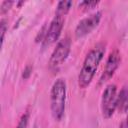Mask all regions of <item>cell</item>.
<instances>
[{
    "label": "cell",
    "instance_id": "6da1fadb",
    "mask_svg": "<svg viewBox=\"0 0 128 128\" xmlns=\"http://www.w3.org/2000/svg\"><path fill=\"white\" fill-rule=\"evenodd\" d=\"M104 53H105V45L98 44L93 49H91L89 53L86 55L78 76V85L80 86V88L84 89L87 86H89L104 56Z\"/></svg>",
    "mask_w": 128,
    "mask_h": 128
},
{
    "label": "cell",
    "instance_id": "7a4b0ae2",
    "mask_svg": "<svg viewBox=\"0 0 128 128\" xmlns=\"http://www.w3.org/2000/svg\"><path fill=\"white\" fill-rule=\"evenodd\" d=\"M66 102V83L63 79H57L50 93V107L53 118L56 121H60L64 116Z\"/></svg>",
    "mask_w": 128,
    "mask_h": 128
},
{
    "label": "cell",
    "instance_id": "3957f363",
    "mask_svg": "<svg viewBox=\"0 0 128 128\" xmlns=\"http://www.w3.org/2000/svg\"><path fill=\"white\" fill-rule=\"evenodd\" d=\"M117 109V87L109 84L103 91L101 98V110L104 118H110Z\"/></svg>",
    "mask_w": 128,
    "mask_h": 128
},
{
    "label": "cell",
    "instance_id": "277c9868",
    "mask_svg": "<svg viewBox=\"0 0 128 128\" xmlns=\"http://www.w3.org/2000/svg\"><path fill=\"white\" fill-rule=\"evenodd\" d=\"M70 48H71V42L68 37L63 38L58 42L49 60V68L51 70L55 71L59 69V67L67 59L70 53Z\"/></svg>",
    "mask_w": 128,
    "mask_h": 128
},
{
    "label": "cell",
    "instance_id": "5b68a950",
    "mask_svg": "<svg viewBox=\"0 0 128 128\" xmlns=\"http://www.w3.org/2000/svg\"><path fill=\"white\" fill-rule=\"evenodd\" d=\"M63 25H64V17L55 15V17L53 18V20L49 25V28L45 32V36L43 38L44 46H50L58 40L62 31Z\"/></svg>",
    "mask_w": 128,
    "mask_h": 128
},
{
    "label": "cell",
    "instance_id": "8992f818",
    "mask_svg": "<svg viewBox=\"0 0 128 128\" xmlns=\"http://www.w3.org/2000/svg\"><path fill=\"white\" fill-rule=\"evenodd\" d=\"M101 19V13L100 12H96L92 15H90L87 18L82 19L78 25L76 26L75 29V35L77 38H82L86 35H88L89 33H91L99 24Z\"/></svg>",
    "mask_w": 128,
    "mask_h": 128
},
{
    "label": "cell",
    "instance_id": "52a82bcc",
    "mask_svg": "<svg viewBox=\"0 0 128 128\" xmlns=\"http://www.w3.org/2000/svg\"><path fill=\"white\" fill-rule=\"evenodd\" d=\"M120 60H121L120 54L118 53L117 50H115L109 54L108 59H107L106 64H105V67H104V70H103V73L101 75L99 84L105 83L114 75L115 71L117 70V68L120 64Z\"/></svg>",
    "mask_w": 128,
    "mask_h": 128
},
{
    "label": "cell",
    "instance_id": "ba28073f",
    "mask_svg": "<svg viewBox=\"0 0 128 128\" xmlns=\"http://www.w3.org/2000/svg\"><path fill=\"white\" fill-rule=\"evenodd\" d=\"M117 109L121 113L128 112V87H123L117 95Z\"/></svg>",
    "mask_w": 128,
    "mask_h": 128
},
{
    "label": "cell",
    "instance_id": "9c48e42d",
    "mask_svg": "<svg viewBox=\"0 0 128 128\" xmlns=\"http://www.w3.org/2000/svg\"><path fill=\"white\" fill-rule=\"evenodd\" d=\"M71 6H72V0H60L56 8V15L65 17V15L69 12Z\"/></svg>",
    "mask_w": 128,
    "mask_h": 128
},
{
    "label": "cell",
    "instance_id": "30bf717a",
    "mask_svg": "<svg viewBox=\"0 0 128 128\" xmlns=\"http://www.w3.org/2000/svg\"><path fill=\"white\" fill-rule=\"evenodd\" d=\"M99 1L100 0H80L79 6L84 10H88L94 8L99 3Z\"/></svg>",
    "mask_w": 128,
    "mask_h": 128
},
{
    "label": "cell",
    "instance_id": "8fae6325",
    "mask_svg": "<svg viewBox=\"0 0 128 128\" xmlns=\"http://www.w3.org/2000/svg\"><path fill=\"white\" fill-rule=\"evenodd\" d=\"M12 6V0H4L1 6V13L4 14L5 12H7Z\"/></svg>",
    "mask_w": 128,
    "mask_h": 128
},
{
    "label": "cell",
    "instance_id": "7c38bea8",
    "mask_svg": "<svg viewBox=\"0 0 128 128\" xmlns=\"http://www.w3.org/2000/svg\"><path fill=\"white\" fill-rule=\"evenodd\" d=\"M6 29H7V25H6V21L4 19L1 20L0 22V31H1V43L3 44V41H4V36H5V32H6Z\"/></svg>",
    "mask_w": 128,
    "mask_h": 128
},
{
    "label": "cell",
    "instance_id": "4fadbf2b",
    "mask_svg": "<svg viewBox=\"0 0 128 128\" xmlns=\"http://www.w3.org/2000/svg\"><path fill=\"white\" fill-rule=\"evenodd\" d=\"M28 120H29V114L28 113L23 114L21 119H20V122L18 124V127H26L27 123H28Z\"/></svg>",
    "mask_w": 128,
    "mask_h": 128
},
{
    "label": "cell",
    "instance_id": "5bb4252c",
    "mask_svg": "<svg viewBox=\"0 0 128 128\" xmlns=\"http://www.w3.org/2000/svg\"><path fill=\"white\" fill-rule=\"evenodd\" d=\"M31 71H32V69H31V67L30 66H27L26 68H25V70L23 71L24 73H23V77L26 79V78H28L29 77V75L31 74Z\"/></svg>",
    "mask_w": 128,
    "mask_h": 128
},
{
    "label": "cell",
    "instance_id": "9a60e30c",
    "mask_svg": "<svg viewBox=\"0 0 128 128\" xmlns=\"http://www.w3.org/2000/svg\"><path fill=\"white\" fill-rule=\"evenodd\" d=\"M122 126H126V127H128V114H127V118H126V123H125V124H122Z\"/></svg>",
    "mask_w": 128,
    "mask_h": 128
}]
</instances>
